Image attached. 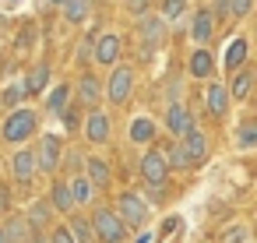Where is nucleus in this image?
<instances>
[{"instance_id": "nucleus-1", "label": "nucleus", "mask_w": 257, "mask_h": 243, "mask_svg": "<svg viewBox=\"0 0 257 243\" xmlns=\"http://www.w3.org/2000/svg\"><path fill=\"white\" fill-rule=\"evenodd\" d=\"M36 131H39V113H36L32 106H15V109L4 116L0 138H4L8 145H25Z\"/></svg>"}, {"instance_id": "nucleus-2", "label": "nucleus", "mask_w": 257, "mask_h": 243, "mask_svg": "<svg viewBox=\"0 0 257 243\" xmlns=\"http://www.w3.org/2000/svg\"><path fill=\"white\" fill-rule=\"evenodd\" d=\"M92 232L99 236V243H127V236H131L113 208H95L92 211Z\"/></svg>"}, {"instance_id": "nucleus-3", "label": "nucleus", "mask_w": 257, "mask_h": 243, "mask_svg": "<svg viewBox=\"0 0 257 243\" xmlns=\"http://www.w3.org/2000/svg\"><path fill=\"white\" fill-rule=\"evenodd\" d=\"M148 201L141 197V194H134V190H123V194H116V215H120V222L127 225V229H138V225H145V218H148Z\"/></svg>"}, {"instance_id": "nucleus-4", "label": "nucleus", "mask_w": 257, "mask_h": 243, "mask_svg": "<svg viewBox=\"0 0 257 243\" xmlns=\"http://www.w3.org/2000/svg\"><path fill=\"white\" fill-rule=\"evenodd\" d=\"M131 88H134V71L127 64H113L109 71V81H106V99L113 106H123L131 99Z\"/></svg>"}, {"instance_id": "nucleus-5", "label": "nucleus", "mask_w": 257, "mask_h": 243, "mask_svg": "<svg viewBox=\"0 0 257 243\" xmlns=\"http://www.w3.org/2000/svg\"><path fill=\"white\" fill-rule=\"evenodd\" d=\"M141 180H145L148 187H166L169 166H166L162 152H145V155H141Z\"/></svg>"}, {"instance_id": "nucleus-6", "label": "nucleus", "mask_w": 257, "mask_h": 243, "mask_svg": "<svg viewBox=\"0 0 257 243\" xmlns=\"http://www.w3.org/2000/svg\"><path fill=\"white\" fill-rule=\"evenodd\" d=\"M11 173H15V180H18L22 187H29V183H32V176L39 173L36 148H18V152H15V159H11Z\"/></svg>"}, {"instance_id": "nucleus-7", "label": "nucleus", "mask_w": 257, "mask_h": 243, "mask_svg": "<svg viewBox=\"0 0 257 243\" xmlns=\"http://www.w3.org/2000/svg\"><path fill=\"white\" fill-rule=\"evenodd\" d=\"M162 43H166V22L152 18V15H141V50H145V57Z\"/></svg>"}, {"instance_id": "nucleus-8", "label": "nucleus", "mask_w": 257, "mask_h": 243, "mask_svg": "<svg viewBox=\"0 0 257 243\" xmlns=\"http://www.w3.org/2000/svg\"><path fill=\"white\" fill-rule=\"evenodd\" d=\"M85 138L92 141V145H102V141H109V113H102V109H88V116H85Z\"/></svg>"}, {"instance_id": "nucleus-9", "label": "nucleus", "mask_w": 257, "mask_h": 243, "mask_svg": "<svg viewBox=\"0 0 257 243\" xmlns=\"http://www.w3.org/2000/svg\"><path fill=\"white\" fill-rule=\"evenodd\" d=\"M60 138L57 134H43V141H39V148H36V159H39V169L43 173H53L57 166H60Z\"/></svg>"}, {"instance_id": "nucleus-10", "label": "nucleus", "mask_w": 257, "mask_h": 243, "mask_svg": "<svg viewBox=\"0 0 257 243\" xmlns=\"http://www.w3.org/2000/svg\"><path fill=\"white\" fill-rule=\"evenodd\" d=\"M190 127H194V116L187 113V106H183V102H176V99H173V102H169V109H166V131H169L173 138H183Z\"/></svg>"}, {"instance_id": "nucleus-11", "label": "nucleus", "mask_w": 257, "mask_h": 243, "mask_svg": "<svg viewBox=\"0 0 257 243\" xmlns=\"http://www.w3.org/2000/svg\"><path fill=\"white\" fill-rule=\"evenodd\" d=\"M180 145H183V155H187V162H190V166H197V162H204V159H208V138H204L197 127H190V131L180 138Z\"/></svg>"}, {"instance_id": "nucleus-12", "label": "nucleus", "mask_w": 257, "mask_h": 243, "mask_svg": "<svg viewBox=\"0 0 257 243\" xmlns=\"http://www.w3.org/2000/svg\"><path fill=\"white\" fill-rule=\"evenodd\" d=\"M116 57H120V36H116V32H102V36L95 39V64L113 67Z\"/></svg>"}, {"instance_id": "nucleus-13", "label": "nucleus", "mask_w": 257, "mask_h": 243, "mask_svg": "<svg viewBox=\"0 0 257 243\" xmlns=\"http://www.w3.org/2000/svg\"><path fill=\"white\" fill-rule=\"evenodd\" d=\"M211 32H215V18H211V11H208V8L194 11V18H190V39H194L197 46H204V43L211 39Z\"/></svg>"}, {"instance_id": "nucleus-14", "label": "nucleus", "mask_w": 257, "mask_h": 243, "mask_svg": "<svg viewBox=\"0 0 257 243\" xmlns=\"http://www.w3.org/2000/svg\"><path fill=\"white\" fill-rule=\"evenodd\" d=\"M187 71H190V78H211L215 74V57L204 46H197L190 53V60H187Z\"/></svg>"}, {"instance_id": "nucleus-15", "label": "nucleus", "mask_w": 257, "mask_h": 243, "mask_svg": "<svg viewBox=\"0 0 257 243\" xmlns=\"http://www.w3.org/2000/svg\"><path fill=\"white\" fill-rule=\"evenodd\" d=\"M71 92H78V102H81V106H88V109L102 99V85H99V78H95V74H81L78 88H71Z\"/></svg>"}, {"instance_id": "nucleus-16", "label": "nucleus", "mask_w": 257, "mask_h": 243, "mask_svg": "<svg viewBox=\"0 0 257 243\" xmlns=\"http://www.w3.org/2000/svg\"><path fill=\"white\" fill-rule=\"evenodd\" d=\"M85 176H88V183H92V187H109V180H113L109 162H106V159H99V155H88V159H85Z\"/></svg>"}, {"instance_id": "nucleus-17", "label": "nucleus", "mask_w": 257, "mask_h": 243, "mask_svg": "<svg viewBox=\"0 0 257 243\" xmlns=\"http://www.w3.org/2000/svg\"><path fill=\"white\" fill-rule=\"evenodd\" d=\"M46 85H50V64H36V67L25 74V81H22L25 95H43Z\"/></svg>"}, {"instance_id": "nucleus-18", "label": "nucleus", "mask_w": 257, "mask_h": 243, "mask_svg": "<svg viewBox=\"0 0 257 243\" xmlns=\"http://www.w3.org/2000/svg\"><path fill=\"white\" fill-rule=\"evenodd\" d=\"M204 102H208V113L211 116H225L229 113V92H225V85L211 81L208 92H204Z\"/></svg>"}, {"instance_id": "nucleus-19", "label": "nucleus", "mask_w": 257, "mask_h": 243, "mask_svg": "<svg viewBox=\"0 0 257 243\" xmlns=\"http://www.w3.org/2000/svg\"><path fill=\"white\" fill-rule=\"evenodd\" d=\"M50 208L60 211V215H71V211H74V197H71L67 180H57V183L50 187Z\"/></svg>"}, {"instance_id": "nucleus-20", "label": "nucleus", "mask_w": 257, "mask_h": 243, "mask_svg": "<svg viewBox=\"0 0 257 243\" xmlns=\"http://www.w3.org/2000/svg\"><path fill=\"white\" fill-rule=\"evenodd\" d=\"M246 57H250V43H246L243 36H236V39L225 46V57H222V60H225V67H229V71H236V67H243V64H246Z\"/></svg>"}, {"instance_id": "nucleus-21", "label": "nucleus", "mask_w": 257, "mask_h": 243, "mask_svg": "<svg viewBox=\"0 0 257 243\" xmlns=\"http://www.w3.org/2000/svg\"><path fill=\"white\" fill-rule=\"evenodd\" d=\"M71 95H74V92H71V85H64V81H60V85H53V88L46 92V109H50L53 116H60V113L71 106Z\"/></svg>"}, {"instance_id": "nucleus-22", "label": "nucleus", "mask_w": 257, "mask_h": 243, "mask_svg": "<svg viewBox=\"0 0 257 243\" xmlns=\"http://www.w3.org/2000/svg\"><path fill=\"white\" fill-rule=\"evenodd\" d=\"M155 131H159V127H155L152 116H134V120H131V141H134V145H152V141H155Z\"/></svg>"}, {"instance_id": "nucleus-23", "label": "nucleus", "mask_w": 257, "mask_h": 243, "mask_svg": "<svg viewBox=\"0 0 257 243\" xmlns=\"http://www.w3.org/2000/svg\"><path fill=\"white\" fill-rule=\"evenodd\" d=\"M250 88H253V74H250V71H246V64H243V67H236L232 88H225V92H229V99H239V102H246V99H250Z\"/></svg>"}, {"instance_id": "nucleus-24", "label": "nucleus", "mask_w": 257, "mask_h": 243, "mask_svg": "<svg viewBox=\"0 0 257 243\" xmlns=\"http://www.w3.org/2000/svg\"><path fill=\"white\" fill-rule=\"evenodd\" d=\"M50 218H53L50 201H32V208H29V215H25L29 229H32V232H39V229H46V225H50Z\"/></svg>"}, {"instance_id": "nucleus-25", "label": "nucleus", "mask_w": 257, "mask_h": 243, "mask_svg": "<svg viewBox=\"0 0 257 243\" xmlns=\"http://www.w3.org/2000/svg\"><path fill=\"white\" fill-rule=\"evenodd\" d=\"M67 187H71L74 208H78V204H88V201H92V194H95V187L88 183V176H85V173H81V176H71V180H67Z\"/></svg>"}, {"instance_id": "nucleus-26", "label": "nucleus", "mask_w": 257, "mask_h": 243, "mask_svg": "<svg viewBox=\"0 0 257 243\" xmlns=\"http://www.w3.org/2000/svg\"><path fill=\"white\" fill-rule=\"evenodd\" d=\"M32 236H36V232L29 229L25 218H11V222L4 225V239H8V243H29Z\"/></svg>"}, {"instance_id": "nucleus-27", "label": "nucleus", "mask_w": 257, "mask_h": 243, "mask_svg": "<svg viewBox=\"0 0 257 243\" xmlns=\"http://www.w3.org/2000/svg\"><path fill=\"white\" fill-rule=\"evenodd\" d=\"M67 232H71V239H74V243H95V232H92V222H88V218H81V215H74V218H71V225H67Z\"/></svg>"}, {"instance_id": "nucleus-28", "label": "nucleus", "mask_w": 257, "mask_h": 243, "mask_svg": "<svg viewBox=\"0 0 257 243\" xmlns=\"http://www.w3.org/2000/svg\"><path fill=\"white\" fill-rule=\"evenodd\" d=\"M162 159H166L169 173H173V169H190V162H187V155H183V145H180V141L166 145V148H162Z\"/></svg>"}, {"instance_id": "nucleus-29", "label": "nucleus", "mask_w": 257, "mask_h": 243, "mask_svg": "<svg viewBox=\"0 0 257 243\" xmlns=\"http://www.w3.org/2000/svg\"><path fill=\"white\" fill-rule=\"evenodd\" d=\"M60 11H64V18H67L71 25H81V22L88 18V0H64Z\"/></svg>"}, {"instance_id": "nucleus-30", "label": "nucleus", "mask_w": 257, "mask_h": 243, "mask_svg": "<svg viewBox=\"0 0 257 243\" xmlns=\"http://www.w3.org/2000/svg\"><path fill=\"white\" fill-rule=\"evenodd\" d=\"M183 11H187V0H162V22L169 25H176L180 18H183Z\"/></svg>"}, {"instance_id": "nucleus-31", "label": "nucleus", "mask_w": 257, "mask_h": 243, "mask_svg": "<svg viewBox=\"0 0 257 243\" xmlns=\"http://www.w3.org/2000/svg\"><path fill=\"white\" fill-rule=\"evenodd\" d=\"M22 99H25V88H22V81L8 85V88H4V95H0V102H4V109H15V106H22Z\"/></svg>"}, {"instance_id": "nucleus-32", "label": "nucleus", "mask_w": 257, "mask_h": 243, "mask_svg": "<svg viewBox=\"0 0 257 243\" xmlns=\"http://www.w3.org/2000/svg\"><path fill=\"white\" fill-rule=\"evenodd\" d=\"M246 239H250V229L246 225H229L222 232V243H246Z\"/></svg>"}, {"instance_id": "nucleus-33", "label": "nucleus", "mask_w": 257, "mask_h": 243, "mask_svg": "<svg viewBox=\"0 0 257 243\" xmlns=\"http://www.w3.org/2000/svg\"><path fill=\"white\" fill-rule=\"evenodd\" d=\"M253 141H257V127H253V120H243V127H239V145L250 148Z\"/></svg>"}, {"instance_id": "nucleus-34", "label": "nucleus", "mask_w": 257, "mask_h": 243, "mask_svg": "<svg viewBox=\"0 0 257 243\" xmlns=\"http://www.w3.org/2000/svg\"><path fill=\"white\" fill-rule=\"evenodd\" d=\"M253 8V0H229V18H246Z\"/></svg>"}, {"instance_id": "nucleus-35", "label": "nucleus", "mask_w": 257, "mask_h": 243, "mask_svg": "<svg viewBox=\"0 0 257 243\" xmlns=\"http://www.w3.org/2000/svg\"><path fill=\"white\" fill-rule=\"evenodd\" d=\"M60 116H64V127H67V131H78V127H81V113H78V109H71V106H67Z\"/></svg>"}, {"instance_id": "nucleus-36", "label": "nucleus", "mask_w": 257, "mask_h": 243, "mask_svg": "<svg viewBox=\"0 0 257 243\" xmlns=\"http://www.w3.org/2000/svg\"><path fill=\"white\" fill-rule=\"evenodd\" d=\"M148 4H152V0H127V11L134 18H141V15H148Z\"/></svg>"}, {"instance_id": "nucleus-37", "label": "nucleus", "mask_w": 257, "mask_h": 243, "mask_svg": "<svg viewBox=\"0 0 257 243\" xmlns=\"http://www.w3.org/2000/svg\"><path fill=\"white\" fill-rule=\"evenodd\" d=\"M208 11H211V18H229V0H215Z\"/></svg>"}, {"instance_id": "nucleus-38", "label": "nucleus", "mask_w": 257, "mask_h": 243, "mask_svg": "<svg viewBox=\"0 0 257 243\" xmlns=\"http://www.w3.org/2000/svg\"><path fill=\"white\" fill-rule=\"evenodd\" d=\"M50 243H74V239H71L67 225H60V229H53V232H50Z\"/></svg>"}, {"instance_id": "nucleus-39", "label": "nucleus", "mask_w": 257, "mask_h": 243, "mask_svg": "<svg viewBox=\"0 0 257 243\" xmlns=\"http://www.w3.org/2000/svg\"><path fill=\"white\" fill-rule=\"evenodd\" d=\"M8 208H11V190L0 183V211H8Z\"/></svg>"}, {"instance_id": "nucleus-40", "label": "nucleus", "mask_w": 257, "mask_h": 243, "mask_svg": "<svg viewBox=\"0 0 257 243\" xmlns=\"http://www.w3.org/2000/svg\"><path fill=\"white\" fill-rule=\"evenodd\" d=\"M148 239H152V232H141V236H138L134 243H148Z\"/></svg>"}, {"instance_id": "nucleus-41", "label": "nucleus", "mask_w": 257, "mask_h": 243, "mask_svg": "<svg viewBox=\"0 0 257 243\" xmlns=\"http://www.w3.org/2000/svg\"><path fill=\"white\" fill-rule=\"evenodd\" d=\"M50 4H57V8H60V4H64V0H50Z\"/></svg>"}, {"instance_id": "nucleus-42", "label": "nucleus", "mask_w": 257, "mask_h": 243, "mask_svg": "<svg viewBox=\"0 0 257 243\" xmlns=\"http://www.w3.org/2000/svg\"><path fill=\"white\" fill-rule=\"evenodd\" d=\"M0 243H8V239H4V229H0Z\"/></svg>"}, {"instance_id": "nucleus-43", "label": "nucleus", "mask_w": 257, "mask_h": 243, "mask_svg": "<svg viewBox=\"0 0 257 243\" xmlns=\"http://www.w3.org/2000/svg\"><path fill=\"white\" fill-rule=\"evenodd\" d=\"M246 243H250V239H246Z\"/></svg>"}]
</instances>
